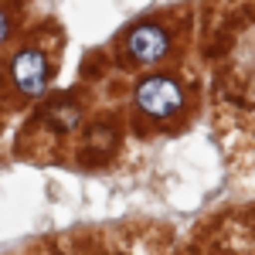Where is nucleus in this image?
<instances>
[{
	"mask_svg": "<svg viewBox=\"0 0 255 255\" xmlns=\"http://www.w3.org/2000/svg\"><path fill=\"white\" fill-rule=\"evenodd\" d=\"M7 34H10V17H7V14L0 10V44L7 41Z\"/></svg>",
	"mask_w": 255,
	"mask_h": 255,
	"instance_id": "nucleus-5",
	"label": "nucleus"
},
{
	"mask_svg": "<svg viewBox=\"0 0 255 255\" xmlns=\"http://www.w3.org/2000/svg\"><path fill=\"white\" fill-rule=\"evenodd\" d=\"M10 75H14V85L24 96L34 99L48 89V58L38 48H24V51H17V58L10 65Z\"/></svg>",
	"mask_w": 255,
	"mask_h": 255,
	"instance_id": "nucleus-3",
	"label": "nucleus"
},
{
	"mask_svg": "<svg viewBox=\"0 0 255 255\" xmlns=\"http://www.w3.org/2000/svg\"><path fill=\"white\" fill-rule=\"evenodd\" d=\"M136 106L153 119H170L184 106V92L167 75H150L136 85Z\"/></svg>",
	"mask_w": 255,
	"mask_h": 255,
	"instance_id": "nucleus-1",
	"label": "nucleus"
},
{
	"mask_svg": "<svg viewBox=\"0 0 255 255\" xmlns=\"http://www.w3.org/2000/svg\"><path fill=\"white\" fill-rule=\"evenodd\" d=\"M170 51V38L160 24H136L126 38V55L139 65H157Z\"/></svg>",
	"mask_w": 255,
	"mask_h": 255,
	"instance_id": "nucleus-2",
	"label": "nucleus"
},
{
	"mask_svg": "<svg viewBox=\"0 0 255 255\" xmlns=\"http://www.w3.org/2000/svg\"><path fill=\"white\" fill-rule=\"evenodd\" d=\"M44 116H48V123H51L55 129L72 133V129L82 123V109L72 102V99H58V102H48V106H44Z\"/></svg>",
	"mask_w": 255,
	"mask_h": 255,
	"instance_id": "nucleus-4",
	"label": "nucleus"
}]
</instances>
